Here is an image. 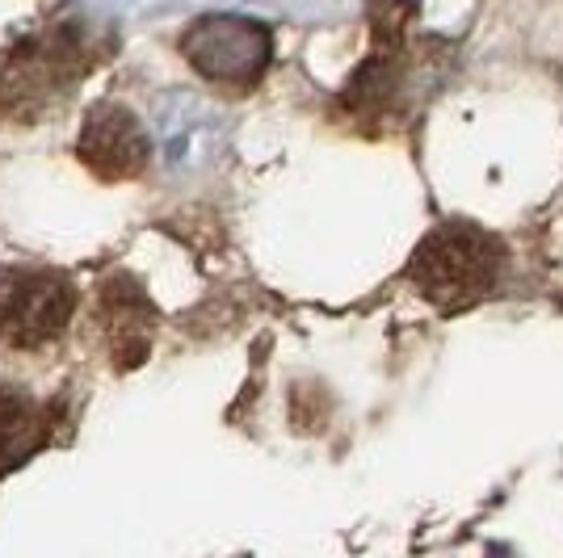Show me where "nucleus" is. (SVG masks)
<instances>
[{
	"mask_svg": "<svg viewBox=\"0 0 563 558\" xmlns=\"http://www.w3.org/2000/svg\"><path fill=\"white\" fill-rule=\"evenodd\" d=\"M76 156L93 172L97 181L118 186V181H135L147 160H152V140L140 126V118L118 101H101L89 110L80 135H76Z\"/></svg>",
	"mask_w": 563,
	"mask_h": 558,
	"instance_id": "nucleus-7",
	"label": "nucleus"
},
{
	"mask_svg": "<svg viewBox=\"0 0 563 558\" xmlns=\"http://www.w3.org/2000/svg\"><path fill=\"white\" fill-rule=\"evenodd\" d=\"M181 55L198 76L223 89H257L274 59V34L257 18L214 13L181 34Z\"/></svg>",
	"mask_w": 563,
	"mask_h": 558,
	"instance_id": "nucleus-5",
	"label": "nucleus"
},
{
	"mask_svg": "<svg viewBox=\"0 0 563 558\" xmlns=\"http://www.w3.org/2000/svg\"><path fill=\"white\" fill-rule=\"evenodd\" d=\"M500 274H505V244L467 219L438 223L417 244L404 269V278L442 311H463L488 299L500 286Z\"/></svg>",
	"mask_w": 563,
	"mask_h": 558,
	"instance_id": "nucleus-2",
	"label": "nucleus"
},
{
	"mask_svg": "<svg viewBox=\"0 0 563 558\" xmlns=\"http://www.w3.org/2000/svg\"><path fill=\"white\" fill-rule=\"evenodd\" d=\"M89 324H93V341L106 353V361L114 370H135L152 353L156 306L131 274H110L97 286Z\"/></svg>",
	"mask_w": 563,
	"mask_h": 558,
	"instance_id": "nucleus-6",
	"label": "nucleus"
},
{
	"mask_svg": "<svg viewBox=\"0 0 563 558\" xmlns=\"http://www.w3.org/2000/svg\"><path fill=\"white\" fill-rule=\"evenodd\" d=\"M76 286L59 269H4L0 274V345L47 349L76 315Z\"/></svg>",
	"mask_w": 563,
	"mask_h": 558,
	"instance_id": "nucleus-4",
	"label": "nucleus"
},
{
	"mask_svg": "<svg viewBox=\"0 0 563 558\" xmlns=\"http://www.w3.org/2000/svg\"><path fill=\"white\" fill-rule=\"evenodd\" d=\"M55 433V412L25 387L0 382V479L43 454Z\"/></svg>",
	"mask_w": 563,
	"mask_h": 558,
	"instance_id": "nucleus-8",
	"label": "nucleus"
},
{
	"mask_svg": "<svg viewBox=\"0 0 563 558\" xmlns=\"http://www.w3.org/2000/svg\"><path fill=\"white\" fill-rule=\"evenodd\" d=\"M417 18V0H371V34L375 51L353 71L345 85V110L362 122H383L399 110V101L412 85V47H408V22Z\"/></svg>",
	"mask_w": 563,
	"mask_h": 558,
	"instance_id": "nucleus-3",
	"label": "nucleus"
},
{
	"mask_svg": "<svg viewBox=\"0 0 563 558\" xmlns=\"http://www.w3.org/2000/svg\"><path fill=\"white\" fill-rule=\"evenodd\" d=\"M97 38L80 18H55L0 51V118L38 122L97 68Z\"/></svg>",
	"mask_w": 563,
	"mask_h": 558,
	"instance_id": "nucleus-1",
	"label": "nucleus"
}]
</instances>
